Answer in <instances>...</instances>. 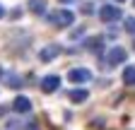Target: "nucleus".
<instances>
[{"mask_svg": "<svg viewBox=\"0 0 135 130\" xmlns=\"http://www.w3.org/2000/svg\"><path fill=\"white\" fill-rule=\"evenodd\" d=\"M68 96H70V101H75V104H82V101H87V96H89V92L87 89H73L70 94H68Z\"/></svg>", "mask_w": 135, "mask_h": 130, "instance_id": "6e6552de", "label": "nucleus"}, {"mask_svg": "<svg viewBox=\"0 0 135 130\" xmlns=\"http://www.w3.org/2000/svg\"><path fill=\"white\" fill-rule=\"evenodd\" d=\"M116 3H123V0H116Z\"/></svg>", "mask_w": 135, "mask_h": 130, "instance_id": "a211bd4d", "label": "nucleus"}, {"mask_svg": "<svg viewBox=\"0 0 135 130\" xmlns=\"http://www.w3.org/2000/svg\"><path fill=\"white\" fill-rule=\"evenodd\" d=\"M126 48H121V46H113L111 48V51L106 53V65H111V68H113V65H121L123 60H126Z\"/></svg>", "mask_w": 135, "mask_h": 130, "instance_id": "20e7f679", "label": "nucleus"}, {"mask_svg": "<svg viewBox=\"0 0 135 130\" xmlns=\"http://www.w3.org/2000/svg\"><path fill=\"white\" fill-rule=\"evenodd\" d=\"M5 79H7V82H5V84H7V87H15V89H17V87H20V84H22V79H20V77H17V75H7Z\"/></svg>", "mask_w": 135, "mask_h": 130, "instance_id": "f8f14e48", "label": "nucleus"}, {"mask_svg": "<svg viewBox=\"0 0 135 130\" xmlns=\"http://www.w3.org/2000/svg\"><path fill=\"white\" fill-rule=\"evenodd\" d=\"M29 12L44 14V12H46V0H29Z\"/></svg>", "mask_w": 135, "mask_h": 130, "instance_id": "1a4fd4ad", "label": "nucleus"}, {"mask_svg": "<svg viewBox=\"0 0 135 130\" xmlns=\"http://www.w3.org/2000/svg\"><path fill=\"white\" fill-rule=\"evenodd\" d=\"M123 82L128 87H135V68H126L123 70Z\"/></svg>", "mask_w": 135, "mask_h": 130, "instance_id": "9b49d317", "label": "nucleus"}, {"mask_svg": "<svg viewBox=\"0 0 135 130\" xmlns=\"http://www.w3.org/2000/svg\"><path fill=\"white\" fill-rule=\"evenodd\" d=\"M12 108H15L17 113H29V111H31V101L27 99V96H17V99L12 101Z\"/></svg>", "mask_w": 135, "mask_h": 130, "instance_id": "0eeeda50", "label": "nucleus"}, {"mask_svg": "<svg viewBox=\"0 0 135 130\" xmlns=\"http://www.w3.org/2000/svg\"><path fill=\"white\" fill-rule=\"evenodd\" d=\"M58 87H60V77H58V75H46V77L41 79V92H46V94L56 92Z\"/></svg>", "mask_w": 135, "mask_h": 130, "instance_id": "423d86ee", "label": "nucleus"}, {"mask_svg": "<svg viewBox=\"0 0 135 130\" xmlns=\"http://www.w3.org/2000/svg\"><path fill=\"white\" fill-rule=\"evenodd\" d=\"M5 111H7L5 106H0V116H5Z\"/></svg>", "mask_w": 135, "mask_h": 130, "instance_id": "2eb2a0df", "label": "nucleus"}, {"mask_svg": "<svg viewBox=\"0 0 135 130\" xmlns=\"http://www.w3.org/2000/svg\"><path fill=\"white\" fill-rule=\"evenodd\" d=\"M133 3H135V0H133Z\"/></svg>", "mask_w": 135, "mask_h": 130, "instance_id": "6ab92c4d", "label": "nucleus"}, {"mask_svg": "<svg viewBox=\"0 0 135 130\" xmlns=\"http://www.w3.org/2000/svg\"><path fill=\"white\" fill-rule=\"evenodd\" d=\"M87 48H89V51H94V53H101V48H104V39H101V36L89 39V41H87Z\"/></svg>", "mask_w": 135, "mask_h": 130, "instance_id": "9d476101", "label": "nucleus"}, {"mask_svg": "<svg viewBox=\"0 0 135 130\" xmlns=\"http://www.w3.org/2000/svg\"><path fill=\"white\" fill-rule=\"evenodd\" d=\"M70 82H75V84H82V82H89L92 79V72L87 70V68H75V70H70Z\"/></svg>", "mask_w": 135, "mask_h": 130, "instance_id": "39448f33", "label": "nucleus"}, {"mask_svg": "<svg viewBox=\"0 0 135 130\" xmlns=\"http://www.w3.org/2000/svg\"><path fill=\"white\" fill-rule=\"evenodd\" d=\"M3 14H5V7H3V5H0V17H3Z\"/></svg>", "mask_w": 135, "mask_h": 130, "instance_id": "dca6fc26", "label": "nucleus"}, {"mask_svg": "<svg viewBox=\"0 0 135 130\" xmlns=\"http://www.w3.org/2000/svg\"><path fill=\"white\" fill-rule=\"evenodd\" d=\"M133 46H135V43H133Z\"/></svg>", "mask_w": 135, "mask_h": 130, "instance_id": "aec40b11", "label": "nucleus"}, {"mask_svg": "<svg viewBox=\"0 0 135 130\" xmlns=\"http://www.w3.org/2000/svg\"><path fill=\"white\" fill-rule=\"evenodd\" d=\"M24 130H41V125H39V121H29Z\"/></svg>", "mask_w": 135, "mask_h": 130, "instance_id": "4468645a", "label": "nucleus"}, {"mask_svg": "<svg viewBox=\"0 0 135 130\" xmlns=\"http://www.w3.org/2000/svg\"><path fill=\"white\" fill-rule=\"evenodd\" d=\"M99 19L106 22V24H111V22H116V19H121V7H118V5H101V10H99Z\"/></svg>", "mask_w": 135, "mask_h": 130, "instance_id": "f03ea898", "label": "nucleus"}, {"mask_svg": "<svg viewBox=\"0 0 135 130\" xmlns=\"http://www.w3.org/2000/svg\"><path fill=\"white\" fill-rule=\"evenodd\" d=\"M48 22L53 24V27H58V29H65V27H70L75 22V14L70 10H56V12L48 14Z\"/></svg>", "mask_w": 135, "mask_h": 130, "instance_id": "f257e3e1", "label": "nucleus"}, {"mask_svg": "<svg viewBox=\"0 0 135 130\" xmlns=\"http://www.w3.org/2000/svg\"><path fill=\"white\" fill-rule=\"evenodd\" d=\"M126 31H128V34H135V17L126 19Z\"/></svg>", "mask_w": 135, "mask_h": 130, "instance_id": "ddd939ff", "label": "nucleus"}, {"mask_svg": "<svg viewBox=\"0 0 135 130\" xmlns=\"http://www.w3.org/2000/svg\"><path fill=\"white\" fill-rule=\"evenodd\" d=\"M63 3H73V0H63Z\"/></svg>", "mask_w": 135, "mask_h": 130, "instance_id": "f3484780", "label": "nucleus"}, {"mask_svg": "<svg viewBox=\"0 0 135 130\" xmlns=\"http://www.w3.org/2000/svg\"><path fill=\"white\" fill-rule=\"evenodd\" d=\"M60 56V46L58 43H46L41 51H39V60L41 63H51L53 58H58Z\"/></svg>", "mask_w": 135, "mask_h": 130, "instance_id": "7ed1b4c3", "label": "nucleus"}]
</instances>
